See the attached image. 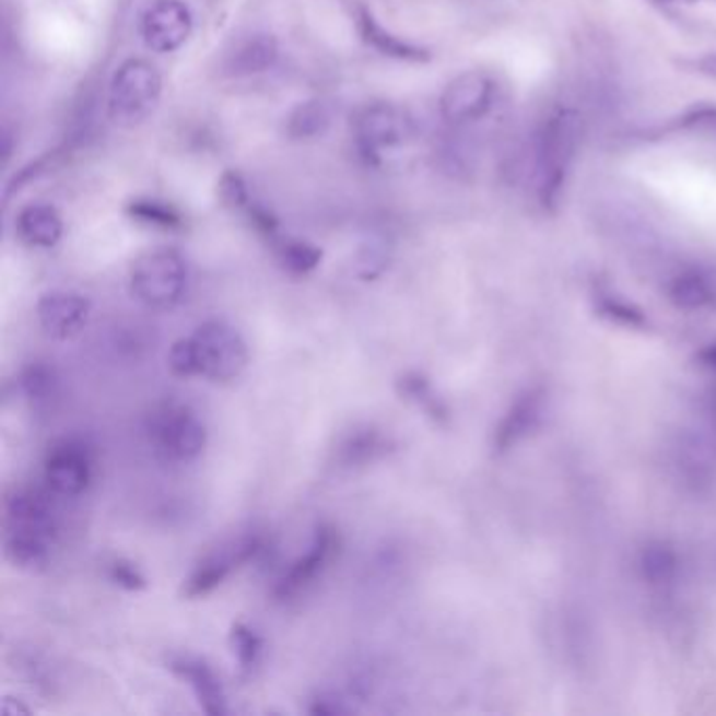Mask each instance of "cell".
Wrapping results in <instances>:
<instances>
[{
    "label": "cell",
    "instance_id": "34",
    "mask_svg": "<svg viewBox=\"0 0 716 716\" xmlns=\"http://www.w3.org/2000/svg\"><path fill=\"white\" fill-rule=\"evenodd\" d=\"M691 66L695 72H700L708 79H716V54L704 55V57L695 59Z\"/></svg>",
    "mask_w": 716,
    "mask_h": 716
},
{
    "label": "cell",
    "instance_id": "31",
    "mask_svg": "<svg viewBox=\"0 0 716 716\" xmlns=\"http://www.w3.org/2000/svg\"><path fill=\"white\" fill-rule=\"evenodd\" d=\"M219 198L223 200L225 207L246 209L250 204V196H248V187L244 184L242 175H238L236 171H227L219 181Z\"/></svg>",
    "mask_w": 716,
    "mask_h": 716
},
{
    "label": "cell",
    "instance_id": "15",
    "mask_svg": "<svg viewBox=\"0 0 716 716\" xmlns=\"http://www.w3.org/2000/svg\"><path fill=\"white\" fill-rule=\"evenodd\" d=\"M280 57V47L278 40L266 34H250L246 38L238 40L234 45V49L225 55V72L230 77L236 79H244V77H255V74H263L267 70H271L275 66Z\"/></svg>",
    "mask_w": 716,
    "mask_h": 716
},
{
    "label": "cell",
    "instance_id": "8",
    "mask_svg": "<svg viewBox=\"0 0 716 716\" xmlns=\"http://www.w3.org/2000/svg\"><path fill=\"white\" fill-rule=\"evenodd\" d=\"M93 451L77 437L54 442L45 456L47 488L63 498H74L89 490L93 481Z\"/></svg>",
    "mask_w": 716,
    "mask_h": 716
},
{
    "label": "cell",
    "instance_id": "21",
    "mask_svg": "<svg viewBox=\"0 0 716 716\" xmlns=\"http://www.w3.org/2000/svg\"><path fill=\"white\" fill-rule=\"evenodd\" d=\"M670 301L685 312H700L713 305L716 298L715 282L702 271H683L668 286Z\"/></svg>",
    "mask_w": 716,
    "mask_h": 716
},
{
    "label": "cell",
    "instance_id": "17",
    "mask_svg": "<svg viewBox=\"0 0 716 716\" xmlns=\"http://www.w3.org/2000/svg\"><path fill=\"white\" fill-rule=\"evenodd\" d=\"M355 24H357V32H360L362 40L385 57L410 61V63H425L431 59V54L423 47L412 45V43L396 36L394 32H389L387 27L380 26V22L372 15L371 9H366V7H357Z\"/></svg>",
    "mask_w": 716,
    "mask_h": 716
},
{
    "label": "cell",
    "instance_id": "9",
    "mask_svg": "<svg viewBox=\"0 0 716 716\" xmlns=\"http://www.w3.org/2000/svg\"><path fill=\"white\" fill-rule=\"evenodd\" d=\"M341 533L332 524H319L307 551L301 557L294 559L291 567L278 578L273 586V597L278 601H289L309 588L319 576L328 570V565L339 555Z\"/></svg>",
    "mask_w": 716,
    "mask_h": 716
},
{
    "label": "cell",
    "instance_id": "28",
    "mask_svg": "<svg viewBox=\"0 0 716 716\" xmlns=\"http://www.w3.org/2000/svg\"><path fill=\"white\" fill-rule=\"evenodd\" d=\"M127 214L134 219L137 223L152 225V227H160V230H177V227L184 225V216L179 214L177 209H173L166 202L152 200V198L133 200L127 207Z\"/></svg>",
    "mask_w": 716,
    "mask_h": 716
},
{
    "label": "cell",
    "instance_id": "24",
    "mask_svg": "<svg viewBox=\"0 0 716 716\" xmlns=\"http://www.w3.org/2000/svg\"><path fill=\"white\" fill-rule=\"evenodd\" d=\"M230 647L234 652V658L238 662L239 677H250L255 668L261 662L266 643L263 637L248 624L236 622L230 631Z\"/></svg>",
    "mask_w": 716,
    "mask_h": 716
},
{
    "label": "cell",
    "instance_id": "1",
    "mask_svg": "<svg viewBox=\"0 0 716 716\" xmlns=\"http://www.w3.org/2000/svg\"><path fill=\"white\" fill-rule=\"evenodd\" d=\"M248 364V347L238 330L223 321L209 319L193 334L179 339L168 351V368L175 376H202L213 383H232Z\"/></svg>",
    "mask_w": 716,
    "mask_h": 716
},
{
    "label": "cell",
    "instance_id": "12",
    "mask_svg": "<svg viewBox=\"0 0 716 716\" xmlns=\"http://www.w3.org/2000/svg\"><path fill=\"white\" fill-rule=\"evenodd\" d=\"M4 533H30L54 540L55 510L47 494L34 488H13L4 496Z\"/></svg>",
    "mask_w": 716,
    "mask_h": 716
},
{
    "label": "cell",
    "instance_id": "29",
    "mask_svg": "<svg viewBox=\"0 0 716 716\" xmlns=\"http://www.w3.org/2000/svg\"><path fill=\"white\" fill-rule=\"evenodd\" d=\"M599 309H601L603 316H608L618 324L631 326V328H643L647 324V319L635 305H631V303H626L624 298H618V296H603L599 301Z\"/></svg>",
    "mask_w": 716,
    "mask_h": 716
},
{
    "label": "cell",
    "instance_id": "30",
    "mask_svg": "<svg viewBox=\"0 0 716 716\" xmlns=\"http://www.w3.org/2000/svg\"><path fill=\"white\" fill-rule=\"evenodd\" d=\"M107 576L116 586H120L125 590H131V592L143 590L148 586V578L143 576V572L134 565L133 561H127V559L111 561V565L107 570Z\"/></svg>",
    "mask_w": 716,
    "mask_h": 716
},
{
    "label": "cell",
    "instance_id": "35",
    "mask_svg": "<svg viewBox=\"0 0 716 716\" xmlns=\"http://www.w3.org/2000/svg\"><path fill=\"white\" fill-rule=\"evenodd\" d=\"M697 360L702 362V366L711 368V371H716V343L715 345H708L704 351H700Z\"/></svg>",
    "mask_w": 716,
    "mask_h": 716
},
{
    "label": "cell",
    "instance_id": "2",
    "mask_svg": "<svg viewBox=\"0 0 716 716\" xmlns=\"http://www.w3.org/2000/svg\"><path fill=\"white\" fill-rule=\"evenodd\" d=\"M576 141L578 118L570 109H559L540 129L536 143V196L547 211L559 204Z\"/></svg>",
    "mask_w": 716,
    "mask_h": 716
},
{
    "label": "cell",
    "instance_id": "11",
    "mask_svg": "<svg viewBox=\"0 0 716 716\" xmlns=\"http://www.w3.org/2000/svg\"><path fill=\"white\" fill-rule=\"evenodd\" d=\"M494 102V82L479 70L465 72L451 80L442 93L439 109L451 125L473 122L488 114Z\"/></svg>",
    "mask_w": 716,
    "mask_h": 716
},
{
    "label": "cell",
    "instance_id": "25",
    "mask_svg": "<svg viewBox=\"0 0 716 716\" xmlns=\"http://www.w3.org/2000/svg\"><path fill=\"white\" fill-rule=\"evenodd\" d=\"M275 253L282 267L292 275L312 273L321 263V248L307 239L278 238Z\"/></svg>",
    "mask_w": 716,
    "mask_h": 716
},
{
    "label": "cell",
    "instance_id": "32",
    "mask_svg": "<svg viewBox=\"0 0 716 716\" xmlns=\"http://www.w3.org/2000/svg\"><path fill=\"white\" fill-rule=\"evenodd\" d=\"M349 711H351V708L347 706L345 700H341L337 693H328V691H321V693H318V695L312 700L309 708H307L309 715L326 716L347 715Z\"/></svg>",
    "mask_w": 716,
    "mask_h": 716
},
{
    "label": "cell",
    "instance_id": "4",
    "mask_svg": "<svg viewBox=\"0 0 716 716\" xmlns=\"http://www.w3.org/2000/svg\"><path fill=\"white\" fill-rule=\"evenodd\" d=\"M162 97V77L148 59H127L109 82L107 111L116 125L134 127L148 120Z\"/></svg>",
    "mask_w": 716,
    "mask_h": 716
},
{
    "label": "cell",
    "instance_id": "20",
    "mask_svg": "<svg viewBox=\"0 0 716 716\" xmlns=\"http://www.w3.org/2000/svg\"><path fill=\"white\" fill-rule=\"evenodd\" d=\"M54 540L30 533H4V557L26 572H40L49 565Z\"/></svg>",
    "mask_w": 716,
    "mask_h": 716
},
{
    "label": "cell",
    "instance_id": "6",
    "mask_svg": "<svg viewBox=\"0 0 716 716\" xmlns=\"http://www.w3.org/2000/svg\"><path fill=\"white\" fill-rule=\"evenodd\" d=\"M353 137L362 159L378 164L387 152L406 145L414 137V120L403 107L374 102L357 111Z\"/></svg>",
    "mask_w": 716,
    "mask_h": 716
},
{
    "label": "cell",
    "instance_id": "22",
    "mask_svg": "<svg viewBox=\"0 0 716 716\" xmlns=\"http://www.w3.org/2000/svg\"><path fill=\"white\" fill-rule=\"evenodd\" d=\"M389 450H391V442L380 431L368 426V429L355 431L347 437L339 450V458L349 467H355V465L372 462V460L385 456Z\"/></svg>",
    "mask_w": 716,
    "mask_h": 716
},
{
    "label": "cell",
    "instance_id": "27",
    "mask_svg": "<svg viewBox=\"0 0 716 716\" xmlns=\"http://www.w3.org/2000/svg\"><path fill=\"white\" fill-rule=\"evenodd\" d=\"M17 391L32 403H45L55 396L57 378L54 368H49L43 362H34L20 372L15 380Z\"/></svg>",
    "mask_w": 716,
    "mask_h": 716
},
{
    "label": "cell",
    "instance_id": "10",
    "mask_svg": "<svg viewBox=\"0 0 716 716\" xmlns=\"http://www.w3.org/2000/svg\"><path fill=\"white\" fill-rule=\"evenodd\" d=\"M139 30L148 49L173 54L191 36L193 15L184 0H152L141 15Z\"/></svg>",
    "mask_w": 716,
    "mask_h": 716
},
{
    "label": "cell",
    "instance_id": "5",
    "mask_svg": "<svg viewBox=\"0 0 716 716\" xmlns=\"http://www.w3.org/2000/svg\"><path fill=\"white\" fill-rule=\"evenodd\" d=\"M187 289V263L173 248H156L137 257L131 291L150 309H173Z\"/></svg>",
    "mask_w": 716,
    "mask_h": 716
},
{
    "label": "cell",
    "instance_id": "33",
    "mask_svg": "<svg viewBox=\"0 0 716 716\" xmlns=\"http://www.w3.org/2000/svg\"><path fill=\"white\" fill-rule=\"evenodd\" d=\"M683 127H716V107L700 106L681 118Z\"/></svg>",
    "mask_w": 716,
    "mask_h": 716
},
{
    "label": "cell",
    "instance_id": "19",
    "mask_svg": "<svg viewBox=\"0 0 716 716\" xmlns=\"http://www.w3.org/2000/svg\"><path fill=\"white\" fill-rule=\"evenodd\" d=\"M332 109L321 99L303 102L292 109L284 122V133L292 141H316L328 133Z\"/></svg>",
    "mask_w": 716,
    "mask_h": 716
},
{
    "label": "cell",
    "instance_id": "23",
    "mask_svg": "<svg viewBox=\"0 0 716 716\" xmlns=\"http://www.w3.org/2000/svg\"><path fill=\"white\" fill-rule=\"evenodd\" d=\"M641 574L643 578L654 586L674 583L679 572V557L674 549H670L666 542H652L641 553Z\"/></svg>",
    "mask_w": 716,
    "mask_h": 716
},
{
    "label": "cell",
    "instance_id": "13",
    "mask_svg": "<svg viewBox=\"0 0 716 716\" xmlns=\"http://www.w3.org/2000/svg\"><path fill=\"white\" fill-rule=\"evenodd\" d=\"M93 305L79 292L54 291L40 296L36 305L43 330L57 341L77 337L91 318Z\"/></svg>",
    "mask_w": 716,
    "mask_h": 716
},
{
    "label": "cell",
    "instance_id": "16",
    "mask_svg": "<svg viewBox=\"0 0 716 716\" xmlns=\"http://www.w3.org/2000/svg\"><path fill=\"white\" fill-rule=\"evenodd\" d=\"M542 410H544L542 389H528L526 394L515 399L494 433V450H510L515 444H519L531 429L538 425Z\"/></svg>",
    "mask_w": 716,
    "mask_h": 716
},
{
    "label": "cell",
    "instance_id": "18",
    "mask_svg": "<svg viewBox=\"0 0 716 716\" xmlns=\"http://www.w3.org/2000/svg\"><path fill=\"white\" fill-rule=\"evenodd\" d=\"M15 230L22 242L34 248H54L63 236L61 214L51 204H27L17 219Z\"/></svg>",
    "mask_w": 716,
    "mask_h": 716
},
{
    "label": "cell",
    "instance_id": "26",
    "mask_svg": "<svg viewBox=\"0 0 716 716\" xmlns=\"http://www.w3.org/2000/svg\"><path fill=\"white\" fill-rule=\"evenodd\" d=\"M398 394L401 399H408V401L416 403L419 408H423L431 419H435V421L446 419V408L433 394V387L426 380L425 374H421V372L401 374L398 378Z\"/></svg>",
    "mask_w": 716,
    "mask_h": 716
},
{
    "label": "cell",
    "instance_id": "3",
    "mask_svg": "<svg viewBox=\"0 0 716 716\" xmlns=\"http://www.w3.org/2000/svg\"><path fill=\"white\" fill-rule=\"evenodd\" d=\"M148 439L160 460L171 465L193 462L209 442L207 425L184 401L168 399L148 416Z\"/></svg>",
    "mask_w": 716,
    "mask_h": 716
},
{
    "label": "cell",
    "instance_id": "7",
    "mask_svg": "<svg viewBox=\"0 0 716 716\" xmlns=\"http://www.w3.org/2000/svg\"><path fill=\"white\" fill-rule=\"evenodd\" d=\"M267 551L266 536L261 533H246L239 536L227 547L216 549L211 555L202 559L184 583V597L186 599H200L211 595L216 586L225 583L234 570L261 557Z\"/></svg>",
    "mask_w": 716,
    "mask_h": 716
},
{
    "label": "cell",
    "instance_id": "14",
    "mask_svg": "<svg viewBox=\"0 0 716 716\" xmlns=\"http://www.w3.org/2000/svg\"><path fill=\"white\" fill-rule=\"evenodd\" d=\"M168 668L181 681H186L189 690L193 691L200 708L211 716H225L227 708V693L214 672L213 666L204 658L191 654H177L168 660Z\"/></svg>",
    "mask_w": 716,
    "mask_h": 716
}]
</instances>
